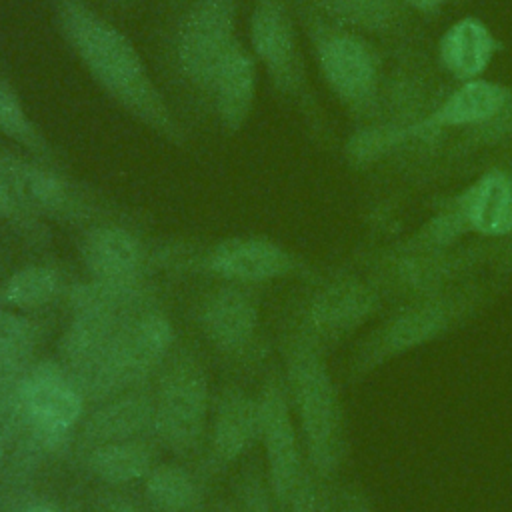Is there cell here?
<instances>
[{
  "mask_svg": "<svg viewBox=\"0 0 512 512\" xmlns=\"http://www.w3.org/2000/svg\"><path fill=\"white\" fill-rule=\"evenodd\" d=\"M470 236L486 240L512 238V170L484 166L458 194L448 198Z\"/></svg>",
  "mask_w": 512,
  "mask_h": 512,
  "instance_id": "21",
  "label": "cell"
},
{
  "mask_svg": "<svg viewBox=\"0 0 512 512\" xmlns=\"http://www.w3.org/2000/svg\"><path fill=\"white\" fill-rule=\"evenodd\" d=\"M20 394L38 430L56 454L64 452L84 418L86 398L70 372L54 360L32 362L20 380Z\"/></svg>",
  "mask_w": 512,
  "mask_h": 512,
  "instance_id": "15",
  "label": "cell"
},
{
  "mask_svg": "<svg viewBox=\"0 0 512 512\" xmlns=\"http://www.w3.org/2000/svg\"><path fill=\"white\" fill-rule=\"evenodd\" d=\"M184 2H186V0H166V6H168V10H170L172 14H176V12L184 6Z\"/></svg>",
  "mask_w": 512,
  "mask_h": 512,
  "instance_id": "39",
  "label": "cell"
},
{
  "mask_svg": "<svg viewBox=\"0 0 512 512\" xmlns=\"http://www.w3.org/2000/svg\"><path fill=\"white\" fill-rule=\"evenodd\" d=\"M416 46H396V58L384 68L376 122L414 126L426 118L450 88L440 78L438 64Z\"/></svg>",
  "mask_w": 512,
  "mask_h": 512,
  "instance_id": "16",
  "label": "cell"
},
{
  "mask_svg": "<svg viewBox=\"0 0 512 512\" xmlns=\"http://www.w3.org/2000/svg\"><path fill=\"white\" fill-rule=\"evenodd\" d=\"M286 388L312 474L328 482L348 452L346 418L326 362V348L292 328L286 342Z\"/></svg>",
  "mask_w": 512,
  "mask_h": 512,
  "instance_id": "4",
  "label": "cell"
},
{
  "mask_svg": "<svg viewBox=\"0 0 512 512\" xmlns=\"http://www.w3.org/2000/svg\"><path fill=\"white\" fill-rule=\"evenodd\" d=\"M62 272L50 264H26L0 282V308L32 312L66 294Z\"/></svg>",
  "mask_w": 512,
  "mask_h": 512,
  "instance_id": "30",
  "label": "cell"
},
{
  "mask_svg": "<svg viewBox=\"0 0 512 512\" xmlns=\"http://www.w3.org/2000/svg\"><path fill=\"white\" fill-rule=\"evenodd\" d=\"M502 50V42L478 16L454 20L438 38L436 64L456 84L484 78L486 70Z\"/></svg>",
  "mask_w": 512,
  "mask_h": 512,
  "instance_id": "25",
  "label": "cell"
},
{
  "mask_svg": "<svg viewBox=\"0 0 512 512\" xmlns=\"http://www.w3.org/2000/svg\"><path fill=\"white\" fill-rule=\"evenodd\" d=\"M510 96L512 88L498 80L478 78L456 84L426 118L412 126L416 140L408 150L428 146L444 136H452L486 122L508 102Z\"/></svg>",
  "mask_w": 512,
  "mask_h": 512,
  "instance_id": "19",
  "label": "cell"
},
{
  "mask_svg": "<svg viewBox=\"0 0 512 512\" xmlns=\"http://www.w3.org/2000/svg\"><path fill=\"white\" fill-rule=\"evenodd\" d=\"M508 270L512 272V256H510V260H508Z\"/></svg>",
  "mask_w": 512,
  "mask_h": 512,
  "instance_id": "41",
  "label": "cell"
},
{
  "mask_svg": "<svg viewBox=\"0 0 512 512\" xmlns=\"http://www.w3.org/2000/svg\"><path fill=\"white\" fill-rule=\"evenodd\" d=\"M512 238H472L448 248H404L396 242L358 258V270L388 300H408L454 288L486 276L488 268L508 270Z\"/></svg>",
  "mask_w": 512,
  "mask_h": 512,
  "instance_id": "3",
  "label": "cell"
},
{
  "mask_svg": "<svg viewBox=\"0 0 512 512\" xmlns=\"http://www.w3.org/2000/svg\"><path fill=\"white\" fill-rule=\"evenodd\" d=\"M40 340V326L14 310L0 308V368L22 370L34 360Z\"/></svg>",
  "mask_w": 512,
  "mask_h": 512,
  "instance_id": "32",
  "label": "cell"
},
{
  "mask_svg": "<svg viewBox=\"0 0 512 512\" xmlns=\"http://www.w3.org/2000/svg\"><path fill=\"white\" fill-rule=\"evenodd\" d=\"M260 438V402L238 386L220 392L210 428V454L214 464L228 466L242 458Z\"/></svg>",
  "mask_w": 512,
  "mask_h": 512,
  "instance_id": "26",
  "label": "cell"
},
{
  "mask_svg": "<svg viewBox=\"0 0 512 512\" xmlns=\"http://www.w3.org/2000/svg\"><path fill=\"white\" fill-rule=\"evenodd\" d=\"M0 222L8 224L12 230H16L20 236L28 238L30 242L42 244L48 238V228L44 222L36 220L28 210L22 208V204L16 200L8 184L0 176Z\"/></svg>",
  "mask_w": 512,
  "mask_h": 512,
  "instance_id": "33",
  "label": "cell"
},
{
  "mask_svg": "<svg viewBox=\"0 0 512 512\" xmlns=\"http://www.w3.org/2000/svg\"><path fill=\"white\" fill-rule=\"evenodd\" d=\"M0 176L36 220L88 228L104 220H124L122 208L66 168L48 164L12 146L0 144Z\"/></svg>",
  "mask_w": 512,
  "mask_h": 512,
  "instance_id": "7",
  "label": "cell"
},
{
  "mask_svg": "<svg viewBox=\"0 0 512 512\" xmlns=\"http://www.w3.org/2000/svg\"><path fill=\"white\" fill-rule=\"evenodd\" d=\"M86 470L108 486L144 480L154 466V452L146 438L110 442L82 452Z\"/></svg>",
  "mask_w": 512,
  "mask_h": 512,
  "instance_id": "29",
  "label": "cell"
},
{
  "mask_svg": "<svg viewBox=\"0 0 512 512\" xmlns=\"http://www.w3.org/2000/svg\"><path fill=\"white\" fill-rule=\"evenodd\" d=\"M152 398L154 436L178 456L194 454L210 410V382L200 358L190 350H172L158 370Z\"/></svg>",
  "mask_w": 512,
  "mask_h": 512,
  "instance_id": "11",
  "label": "cell"
},
{
  "mask_svg": "<svg viewBox=\"0 0 512 512\" xmlns=\"http://www.w3.org/2000/svg\"><path fill=\"white\" fill-rule=\"evenodd\" d=\"M242 0H186L166 42L174 78L208 106L214 74L238 38Z\"/></svg>",
  "mask_w": 512,
  "mask_h": 512,
  "instance_id": "10",
  "label": "cell"
},
{
  "mask_svg": "<svg viewBox=\"0 0 512 512\" xmlns=\"http://www.w3.org/2000/svg\"><path fill=\"white\" fill-rule=\"evenodd\" d=\"M292 6L328 92L356 126L376 122L386 68L376 42L324 20L308 8Z\"/></svg>",
  "mask_w": 512,
  "mask_h": 512,
  "instance_id": "5",
  "label": "cell"
},
{
  "mask_svg": "<svg viewBox=\"0 0 512 512\" xmlns=\"http://www.w3.org/2000/svg\"><path fill=\"white\" fill-rule=\"evenodd\" d=\"M508 272L486 274L448 290L398 302L354 348L348 380L356 382L380 366L432 344L464 326L506 286Z\"/></svg>",
  "mask_w": 512,
  "mask_h": 512,
  "instance_id": "2",
  "label": "cell"
},
{
  "mask_svg": "<svg viewBox=\"0 0 512 512\" xmlns=\"http://www.w3.org/2000/svg\"><path fill=\"white\" fill-rule=\"evenodd\" d=\"M258 402L260 440L266 454V482L276 508L286 510L302 478L310 470L294 420L286 380L270 376L260 390Z\"/></svg>",
  "mask_w": 512,
  "mask_h": 512,
  "instance_id": "14",
  "label": "cell"
},
{
  "mask_svg": "<svg viewBox=\"0 0 512 512\" xmlns=\"http://www.w3.org/2000/svg\"><path fill=\"white\" fill-rule=\"evenodd\" d=\"M256 92L258 62L248 44L238 40L222 58L208 96V108L224 134L234 136L248 124L254 112Z\"/></svg>",
  "mask_w": 512,
  "mask_h": 512,
  "instance_id": "23",
  "label": "cell"
},
{
  "mask_svg": "<svg viewBox=\"0 0 512 512\" xmlns=\"http://www.w3.org/2000/svg\"><path fill=\"white\" fill-rule=\"evenodd\" d=\"M78 426L80 452L100 444L146 438L154 434V398L144 388L124 392L98 402Z\"/></svg>",
  "mask_w": 512,
  "mask_h": 512,
  "instance_id": "24",
  "label": "cell"
},
{
  "mask_svg": "<svg viewBox=\"0 0 512 512\" xmlns=\"http://www.w3.org/2000/svg\"><path fill=\"white\" fill-rule=\"evenodd\" d=\"M52 26L96 88L130 120L184 148L188 128L154 80L132 38L88 0H48Z\"/></svg>",
  "mask_w": 512,
  "mask_h": 512,
  "instance_id": "1",
  "label": "cell"
},
{
  "mask_svg": "<svg viewBox=\"0 0 512 512\" xmlns=\"http://www.w3.org/2000/svg\"><path fill=\"white\" fill-rule=\"evenodd\" d=\"M386 298L364 272L338 270L320 274L300 302L294 318L296 330L316 340L322 348L342 342L374 320Z\"/></svg>",
  "mask_w": 512,
  "mask_h": 512,
  "instance_id": "12",
  "label": "cell"
},
{
  "mask_svg": "<svg viewBox=\"0 0 512 512\" xmlns=\"http://www.w3.org/2000/svg\"><path fill=\"white\" fill-rule=\"evenodd\" d=\"M0 136L24 154L66 168L62 150L34 120L20 90L8 76H0Z\"/></svg>",
  "mask_w": 512,
  "mask_h": 512,
  "instance_id": "27",
  "label": "cell"
},
{
  "mask_svg": "<svg viewBox=\"0 0 512 512\" xmlns=\"http://www.w3.org/2000/svg\"><path fill=\"white\" fill-rule=\"evenodd\" d=\"M324 20L370 40L406 44L414 30V12L404 0H292Z\"/></svg>",
  "mask_w": 512,
  "mask_h": 512,
  "instance_id": "22",
  "label": "cell"
},
{
  "mask_svg": "<svg viewBox=\"0 0 512 512\" xmlns=\"http://www.w3.org/2000/svg\"><path fill=\"white\" fill-rule=\"evenodd\" d=\"M260 474H250L242 482L240 498H242V512H274L276 504L272 500L268 482H262Z\"/></svg>",
  "mask_w": 512,
  "mask_h": 512,
  "instance_id": "34",
  "label": "cell"
},
{
  "mask_svg": "<svg viewBox=\"0 0 512 512\" xmlns=\"http://www.w3.org/2000/svg\"><path fill=\"white\" fill-rule=\"evenodd\" d=\"M144 496L154 512H196L200 506V486L180 464H154L144 478Z\"/></svg>",
  "mask_w": 512,
  "mask_h": 512,
  "instance_id": "31",
  "label": "cell"
},
{
  "mask_svg": "<svg viewBox=\"0 0 512 512\" xmlns=\"http://www.w3.org/2000/svg\"><path fill=\"white\" fill-rule=\"evenodd\" d=\"M170 318L146 304L130 314L108 346L82 370L70 374L86 402H104L142 384L174 350Z\"/></svg>",
  "mask_w": 512,
  "mask_h": 512,
  "instance_id": "8",
  "label": "cell"
},
{
  "mask_svg": "<svg viewBox=\"0 0 512 512\" xmlns=\"http://www.w3.org/2000/svg\"><path fill=\"white\" fill-rule=\"evenodd\" d=\"M490 164H496V166H504V168H508V170H512V150H508V152H502L500 156H496V158H492L490 162H486L484 166H490ZM482 166V168H484ZM480 168V170H482Z\"/></svg>",
  "mask_w": 512,
  "mask_h": 512,
  "instance_id": "37",
  "label": "cell"
},
{
  "mask_svg": "<svg viewBox=\"0 0 512 512\" xmlns=\"http://www.w3.org/2000/svg\"><path fill=\"white\" fill-rule=\"evenodd\" d=\"M20 380L0 396V500L22 492L40 464L56 456L26 410Z\"/></svg>",
  "mask_w": 512,
  "mask_h": 512,
  "instance_id": "18",
  "label": "cell"
},
{
  "mask_svg": "<svg viewBox=\"0 0 512 512\" xmlns=\"http://www.w3.org/2000/svg\"><path fill=\"white\" fill-rule=\"evenodd\" d=\"M404 2L414 14L432 16V14H438L442 8H446V6H450L458 0H404Z\"/></svg>",
  "mask_w": 512,
  "mask_h": 512,
  "instance_id": "36",
  "label": "cell"
},
{
  "mask_svg": "<svg viewBox=\"0 0 512 512\" xmlns=\"http://www.w3.org/2000/svg\"><path fill=\"white\" fill-rule=\"evenodd\" d=\"M138 0H106L108 8L114 12H128Z\"/></svg>",
  "mask_w": 512,
  "mask_h": 512,
  "instance_id": "38",
  "label": "cell"
},
{
  "mask_svg": "<svg viewBox=\"0 0 512 512\" xmlns=\"http://www.w3.org/2000/svg\"><path fill=\"white\" fill-rule=\"evenodd\" d=\"M508 150H512V96L486 122L428 146L412 148L396 162L412 182L432 184L478 172L486 162Z\"/></svg>",
  "mask_w": 512,
  "mask_h": 512,
  "instance_id": "13",
  "label": "cell"
},
{
  "mask_svg": "<svg viewBox=\"0 0 512 512\" xmlns=\"http://www.w3.org/2000/svg\"><path fill=\"white\" fill-rule=\"evenodd\" d=\"M208 512H236L232 506H218V508H212Z\"/></svg>",
  "mask_w": 512,
  "mask_h": 512,
  "instance_id": "40",
  "label": "cell"
},
{
  "mask_svg": "<svg viewBox=\"0 0 512 512\" xmlns=\"http://www.w3.org/2000/svg\"><path fill=\"white\" fill-rule=\"evenodd\" d=\"M254 286L222 282L198 302L196 322L206 340L222 352H246L256 338L260 304Z\"/></svg>",
  "mask_w": 512,
  "mask_h": 512,
  "instance_id": "20",
  "label": "cell"
},
{
  "mask_svg": "<svg viewBox=\"0 0 512 512\" xmlns=\"http://www.w3.org/2000/svg\"><path fill=\"white\" fill-rule=\"evenodd\" d=\"M248 48L272 90L300 112L316 138H328L330 128L310 80L292 0H252Z\"/></svg>",
  "mask_w": 512,
  "mask_h": 512,
  "instance_id": "6",
  "label": "cell"
},
{
  "mask_svg": "<svg viewBox=\"0 0 512 512\" xmlns=\"http://www.w3.org/2000/svg\"><path fill=\"white\" fill-rule=\"evenodd\" d=\"M412 126H398L388 122L358 124L342 144V156L354 170H370L396 160L414 144Z\"/></svg>",
  "mask_w": 512,
  "mask_h": 512,
  "instance_id": "28",
  "label": "cell"
},
{
  "mask_svg": "<svg viewBox=\"0 0 512 512\" xmlns=\"http://www.w3.org/2000/svg\"><path fill=\"white\" fill-rule=\"evenodd\" d=\"M92 512H148V508H144L140 502H136L126 494L110 492V494H102L94 502Z\"/></svg>",
  "mask_w": 512,
  "mask_h": 512,
  "instance_id": "35",
  "label": "cell"
},
{
  "mask_svg": "<svg viewBox=\"0 0 512 512\" xmlns=\"http://www.w3.org/2000/svg\"><path fill=\"white\" fill-rule=\"evenodd\" d=\"M152 262L244 286L290 278L310 284L320 276L304 256L268 236L252 234L226 236L204 248L166 246L152 254Z\"/></svg>",
  "mask_w": 512,
  "mask_h": 512,
  "instance_id": "9",
  "label": "cell"
},
{
  "mask_svg": "<svg viewBox=\"0 0 512 512\" xmlns=\"http://www.w3.org/2000/svg\"><path fill=\"white\" fill-rule=\"evenodd\" d=\"M78 254L88 280L104 284H146L152 266V252L124 220H104L80 230Z\"/></svg>",
  "mask_w": 512,
  "mask_h": 512,
  "instance_id": "17",
  "label": "cell"
}]
</instances>
